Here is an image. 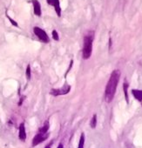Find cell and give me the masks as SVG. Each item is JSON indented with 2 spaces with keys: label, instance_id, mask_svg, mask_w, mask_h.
I'll return each mask as SVG.
<instances>
[{
  "label": "cell",
  "instance_id": "obj_4",
  "mask_svg": "<svg viewBox=\"0 0 142 148\" xmlns=\"http://www.w3.org/2000/svg\"><path fill=\"white\" fill-rule=\"evenodd\" d=\"M71 90V86L69 85H64L62 88L58 89H51V94L53 96H60V95H65L67 94Z\"/></svg>",
  "mask_w": 142,
  "mask_h": 148
},
{
  "label": "cell",
  "instance_id": "obj_10",
  "mask_svg": "<svg viewBox=\"0 0 142 148\" xmlns=\"http://www.w3.org/2000/svg\"><path fill=\"white\" fill-rule=\"evenodd\" d=\"M84 145H85V134L82 133L81 136H80V138L78 148H84Z\"/></svg>",
  "mask_w": 142,
  "mask_h": 148
},
{
  "label": "cell",
  "instance_id": "obj_17",
  "mask_svg": "<svg viewBox=\"0 0 142 148\" xmlns=\"http://www.w3.org/2000/svg\"><path fill=\"white\" fill-rule=\"evenodd\" d=\"M57 148H64V146H63V145H62V144H59V145H58V146Z\"/></svg>",
  "mask_w": 142,
  "mask_h": 148
},
{
  "label": "cell",
  "instance_id": "obj_1",
  "mask_svg": "<svg viewBox=\"0 0 142 148\" xmlns=\"http://www.w3.org/2000/svg\"><path fill=\"white\" fill-rule=\"evenodd\" d=\"M119 78H120V71L119 70H114L112 72L110 79L106 86L105 99L107 103H110L114 98V95L116 93V90L118 87V84L119 81Z\"/></svg>",
  "mask_w": 142,
  "mask_h": 148
},
{
  "label": "cell",
  "instance_id": "obj_7",
  "mask_svg": "<svg viewBox=\"0 0 142 148\" xmlns=\"http://www.w3.org/2000/svg\"><path fill=\"white\" fill-rule=\"evenodd\" d=\"M19 139L25 141V138H26V132H25V124L22 123L19 126Z\"/></svg>",
  "mask_w": 142,
  "mask_h": 148
},
{
  "label": "cell",
  "instance_id": "obj_12",
  "mask_svg": "<svg viewBox=\"0 0 142 148\" xmlns=\"http://www.w3.org/2000/svg\"><path fill=\"white\" fill-rule=\"evenodd\" d=\"M90 125H91V127H92V128H95V127H96V125H97V115H96V114H94V115L93 116V119H92V120H91Z\"/></svg>",
  "mask_w": 142,
  "mask_h": 148
},
{
  "label": "cell",
  "instance_id": "obj_3",
  "mask_svg": "<svg viewBox=\"0 0 142 148\" xmlns=\"http://www.w3.org/2000/svg\"><path fill=\"white\" fill-rule=\"evenodd\" d=\"M33 32L35 33V35L44 43H49L50 39H49V37L47 35V33L41 28L38 27V26H35L33 28Z\"/></svg>",
  "mask_w": 142,
  "mask_h": 148
},
{
  "label": "cell",
  "instance_id": "obj_13",
  "mask_svg": "<svg viewBox=\"0 0 142 148\" xmlns=\"http://www.w3.org/2000/svg\"><path fill=\"white\" fill-rule=\"evenodd\" d=\"M51 34H52V38H53L54 40H56V41H58V40H59L58 34V32H57L56 30H53L52 32H51Z\"/></svg>",
  "mask_w": 142,
  "mask_h": 148
},
{
  "label": "cell",
  "instance_id": "obj_2",
  "mask_svg": "<svg viewBox=\"0 0 142 148\" xmlns=\"http://www.w3.org/2000/svg\"><path fill=\"white\" fill-rule=\"evenodd\" d=\"M94 40V32H88L87 34L84 38V45H83V58L88 59L90 58L93 52V43Z\"/></svg>",
  "mask_w": 142,
  "mask_h": 148
},
{
  "label": "cell",
  "instance_id": "obj_5",
  "mask_svg": "<svg viewBox=\"0 0 142 148\" xmlns=\"http://www.w3.org/2000/svg\"><path fill=\"white\" fill-rule=\"evenodd\" d=\"M47 138V133H43V132H39L34 137V138L32 139V145H37L39 143L45 141Z\"/></svg>",
  "mask_w": 142,
  "mask_h": 148
},
{
  "label": "cell",
  "instance_id": "obj_15",
  "mask_svg": "<svg viewBox=\"0 0 142 148\" xmlns=\"http://www.w3.org/2000/svg\"><path fill=\"white\" fill-rule=\"evenodd\" d=\"M127 87H128V85L126 83L124 84V91H125V95H126V102H128V96H127Z\"/></svg>",
  "mask_w": 142,
  "mask_h": 148
},
{
  "label": "cell",
  "instance_id": "obj_18",
  "mask_svg": "<svg viewBox=\"0 0 142 148\" xmlns=\"http://www.w3.org/2000/svg\"><path fill=\"white\" fill-rule=\"evenodd\" d=\"M45 148H51V145H49L45 146Z\"/></svg>",
  "mask_w": 142,
  "mask_h": 148
},
{
  "label": "cell",
  "instance_id": "obj_14",
  "mask_svg": "<svg viewBox=\"0 0 142 148\" xmlns=\"http://www.w3.org/2000/svg\"><path fill=\"white\" fill-rule=\"evenodd\" d=\"M6 17L8 18L9 21L11 22V24H12V25H14V26H16V27H18V26H19L18 23H17V22H16V21H15L14 19H12V18H11V17H10L9 15H8V14H6Z\"/></svg>",
  "mask_w": 142,
  "mask_h": 148
},
{
  "label": "cell",
  "instance_id": "obj_6",
  "mask_svg": "<svg viewBox=\"0 0 142 148\" xmlns=\"http://www.w3.org/2000/svg\"><path fill=\"white\" fill-rule=\"evenodd\" d=\"M32 3L33 5V12H34V14L38 17H40L41 16V5L39 4V2L38 0H32Z\"/></svg>",
  "mask_w": 142,
  "mask_h": 148
},
{
  "label": "cell",
  "instance_id": "obj_9",
  "mask_svg": "<svg viewBox=\"0 0 142 148\" xmlns=\"http://www.w3.org/2000/svg\"><path fill=\"white\" fill-rule=\"evenodd\" d=\"M53 7H54V10L57 13V15L58 17L61 16V8H60V4H59V0H55L54 1V4H53Z\"/></svg>",
  "mask_w": 142,
  "mask_h": 148
},
{
  "label": "cell",
  "instance_id": "obj_8",
  "mask_svg": "<svg viewBox=\"0 0 142 148\" xmlns=\"http://www.w3.org/2000/svg\"><path fill=\"white\" fill-rule=\"evenodd\" d=\"M132 93L133 95V97L139 100V101H142V90H132Z\"/></svg>",
  "mask_w": 142,
  "mask_h": 148
},
{
  "label": "cell",
  "instance_id": "obj_16",
  "mask_svg": "<svg viewBox=\"0 0 142 148\" xmlns=\"http://www.w3.org/2000/svg\"><path fill=\"white\" fill-rule=\"evenodd\" d=\"M54 1H55V0H46L47 4H48V5H51V6H53Z\"/></svg>",
  "mask_w": 142,
  "mask_h": 148
},
{
  "label": "cell",
  "instance_id": "obj_11",
  "mask_svg": "<svg viewBox=\"0 0 142 148\" xmlns=\"http://www.w3.org/2000/svg\"><path fill=\"white\" fill-rule=\"evenodd\" d=\"M25 75H26V79L28 80H30L31 79V77H32V71H31V65L30 64H28L27 67H26Z\"/></svg>",
  "mask_w": 142,
  "mask_h": 148
}]
</instances>
